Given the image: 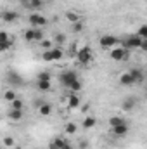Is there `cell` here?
I'll list each match as a JSON object with an SVG mask.
<instances>
[{
	"mask_svg": "<svg viewBox=\"0 0 147 149\" xmlns=\"http://www.w3.org/2000/svg\"><path fill=\"white\" fill-rule=\"evenodd\" d=\"M64 57V52H62V49L61 47H54V49H50V50H43L42 52V61H45V63H50V61H61Z\"/></svg>",
	"mask_w": 147,
	"mask_h": 149,
	"instance_id": "obj_1",
	"label": "cell"
},
{
	"mask_svg": "<svg viewBox=\"0 0 147 149\" xmlns=\"http://www.w3.org/2000/svg\"><path fill=\"white\" fill-rule=\"evenodd\" d=\"M92 57H94V52H92V49L90 47H81L80 50H78V54H76V59H78V63L80 64H88L90 61H92Z\"/></svg>",
	"mask_w": 147,
	"mask_h": 149,
	"instance_id": "obj_2",
	"label": "cell"
},
{
	"mask_svg": "<svg viewBox=\"0 0 147 149\" xmlns=\"http://www.w3.org/2000/svg\"><path fill=\"white\" fill-rule=\"evenodd\" d=\"M142 42H144V40L135 33V35H130V37H126L123 40V47H125L126 50H128V49H140V47H142Z\"/></svg>",
	"mask_w": 147,
	"mask_h": 149,
	"instance_id": "obj_3",
	"label": "cell"
},
{
	"mask_svg": "<svg viewBox=\"0 0 147 149\" xmlns=\"http://www.w3.org/2000/svg\"><path fill=\"white\" fill-rule=\"evenodd\" d=\"M126 49L125 47H112L109 50V57L112 59V61H123V59H126Z\"/></svg>",
	"mask_w": 147,
	"mask_h": 149,
	"instance_id": "obj_4",
	"label": "cell"
},
{
	"mask_svg": "<svg viewBox=\"0 0 147 149\" xmlns=\"http://www.w3.org/2000/svg\"><path fill=\"white\" fill-rule=\"evenodd\" d=\"M28 21H30V24L35 26V28H43V26L47 24V19H45L42 14H30Z\"/></svg>",
	"mask_w": 147,
	"mask_h": 149,
	"instance_id": "obj_5",
	"label": "cell"
},
{
	"mask_svg": "<svg viewBox=\"0 0 147 149\" xmlns=\"http://www.w3.org/2000/svg\"><path fill=\"white\" fill-rule=\"evenodd\" d=\"M59 78H61V83H62L64 87H69L74 80H78V74L74 73V71H62Z\"/></svg>",
	"mask_w": 147,
	"mask_h": 149,
	"instance_id": "obj_6",
	"label": "cell"
},
{
	"mask_svg": "<svg viewBox=\"0 0 147 149\" xmlns=\"http://www.w3.org/2000/svg\"><path fill=\"white\" fill-rule=\"evenodd\" d=\"M99 45H101L102 49H109L111 50V49L116 45V38L112 37V35H109V33H107V35H102V37L99 38Z\"/></svg>",
	"mask_w": 147,
	"mask_h": 149,
	"instance_id": "obj_7",
	"label": "cell"
},
{
	"mask_svg": "<svg viewBox=\"0 0 147 149\" xmlns=\"http://www.w3.org/2000/svg\"><path fill=\"white\" fill-rule=\"evenodd\" d=\"M111 130H112V134H114L116 137H125V135L128 134V123L125 121V123H121V125H118V127H112Z\"/></svg>",
	"mask_w": 147,
	"mask_h": 149,
	"instance_id": "obj_8",
	"label": "cell"
},
{
	"mask_svg": "<svg viewBox=\"0 0 147 149\" xmlns=\"http://www.w3.org/2000/svg\"><path fill=\"white\" fill-rule=\"evenodd\" d=\"M68 142L64 141V139H61V137H55V139H52L50 141V144H49V149H64Z\"/></svg>",
	"mask_w": 147,
	"mask_h": 149,
	"instance_id": "obj_9",
	"label": "cell"
},
{
	"mask_svg": "<svg viewBox=\"0 0 147 149\" xmlns=\"http://www.w3.org/2000/svg\"><path fill=\"white\" fill-rule=\"evenodd\" d=\"M17 17H19V16H17V12H14V10H3V12H2V19H3L5 23H14Z\"/></svg>",
	"mask_w": 147,
	"mask_h": 149,
	"instance_id": "obj_10",
	"label": "cell"
},
{
	"mask_svg": "<svg viewBox=\"0 0 147 149\" xmlns=\"http://www.w3.org/2000/svg\"><path fill=\"white\" fill-rule=\"evenodd\" d=\"M119 83H121V85H126V87H128V85H133V83H135V80H133L132 73L128 71V73H123L121 76H119Z\"/></svg>",
	"mask_w": 147,
	"mask_h": 149,
	"instance_id": "obj_11",
	"label": "cell"
},
{
	"mask_svg": "<svg viewBox=\"0 0 147 149\" xmlns=\"http://www.w3.org/2000/svg\"><path fill=\"white\" fill-rule=\"evenodd\" d=\"M66 19H68L69 23H73V24L80 23V21H83V19H81V16H80L78 12H74V10H68V12H66Z\"/></svg>",
	"mask_w": 147,
	"mask_h": 149,
	"instance_id": "obj_12",
	"label": "cell"
},
{
	"mask_svg": "<svg viewBox=\"0 0 147 149\" xmlns=\"http://www.w3.org/2000/svg\"><path fill=\"white\" fill-rule=\"evenodd\" d=\"M38 113H40V116H50L52 106H50L49 102H42V104L38 106Z\"/></svg>",
	"mask_w": 147,
	"mask_h": 149,
	"instance_id": "obj_13",
	"label": "cell"
},
{
	"mask_svg": "<svg viewBox=\"0 0 147 149\" xmlns=\"http://www.w3.org/2000/svg\"><path fill=\"white\" fill-rule=\"evenodd\" d=\"M97 125V120L94 118V116H85L83 118V128L85 130H90V128H94Z\"/></svg>",
	"mask_w": 147,
	"mask_h": 149,
	"instance_id": "obj_14",
	"label": "cell"
},
{
	"mask_svg": "<svg viewBox=\"0 0 147 149\" xmlns=\"http://www.w3.org/2000/svg\"><path fill=\"white\" fill-rule=\"evenodd\" d=\"M37 87L40 92H49L52 88V83H50V80H38Z\"/></svg>",
	"mask_w": 147,
	"mask_h": 149,
	"instance_id": "obj_15",
	"label": "cell"
},
{
	"mask_svg": "<svg viewBox=\"0 0 147 149\" xmlns=\"http://www.w3.org/2000/svg\"><path fill=\"white\" fill-rule=\"evenodd\" d=\"M80 102H81V101H80V97H78L74 92H71V94L68 95V106H69V108H78Z\"/></svg>",
	"mask_w": 147,
	"mask_h": 149,
	"instance_id": "obj_16",
	"label": "cell"
},
{
	"mask_svg": "<svg viewBox=\"0 0 147 149\" xmlns=\"http://www.w3.org/2000/svg\"><path fill=\"white\" fill-rule=\"evenodd\" d=\"M133 108H135V99H132V97H130V99H125V101H123V104H121V109H123V111H132V109H133Z\"/></svg>",
	"mask_w": 147,
	"mask_h": 149,
	"instance_id": "obj_17",
	"label": "cell"
},
{
	"mask_svg": "<svg viewBox=\"0 0 147 149\" xmlns=\"http://www.w3.org/2000/svg\"><path fill=\"white\" fill-rule=\"evenodd\" d=\"M130 73H132V76H133L135 83H142V81H144V73H142L140 70L133 68V70H130Z\"/></svg>",
	"mask_w": 147,
	"mask_h": 149,
	"instance_id": "obj_18",
	"label": "cell"
},
{
	"mask_svg": "<svg viewBox=\"0 0 147 149\" xmlns=\"http://www.w3.org/2000/svg\"><path fill=\"white\" fill-rule=\"evenodd\" d=\"M3 99H5L7 102H12V101H16V99H17V95H16L14 88H7V90L3 92Z\"/></svg>",
	"mask_w": 147,
	"mask_h": 149,
	"instance_id": "obj_19",
	"label": "cell"
},
{
	"mask_svg": "<svg viewBox=\"0 0 147 149\" xmlns=\"http://www.w3.org/2000/svg\"><path fill=\"white\" fill-rule=\"evenodd\" d=\"M9 118H10L12 121H19V120L23 118V111H21V109H12V108H10V111H9Z\"/></svg>",
	"mask_w": 147,
	"mask_h": 149,
	"instance_id": "obj_20",
	"label": "cell"
},
{
	"mask_svg": "<svg viewBox=\"0 0 147 149\" xmlns=\"http://www.w3.org/2000/svg\"><path fill=\"white\" fill-rule=\"evenodd\" d=\"M9 83H12L14 87L23 85V78H21L19 74H16V73H10V74H9Z\"/></svg>",
	"mask_w": 147,
	"mask_h": 149,
	"instance_id": "obj_21",
	"label": "cell"
},
{
	"mask_svg": "<svg viewBox=\"0 0 147 149\" xmlns=\"http://www.w3.org/2000/svg\"><path fill=\"white\" fill-rule=\"evenodd\" d=\"M121 123H125V120L121 118V116H111L109 118V127H118V125H121Z\"/></svg>",
	"mask_w": 147,
	"mask_h": 149,
	"instance_id": "obj_22",
	"label": "cell"
},
{
	"mask_svg": "<svg viewBox=\"0 0 147 149\" xmlns=\"http://www.w3.org/2000/svg\"><path fill=\"white\" fill-rule=\"evenodd\" d=\"M68 88H69L71 92H74V94H76V92H80V90L83 88V83H81L80 80H74V81L69 85V87H68Z\"/></svg>",
	"mask_w": 147,
	"mask_h": 149,
	"instance_id": "obj_23",
	"label": "cell"
},
{
	"mask_svg": "<svg viewBox=\"0 0 147 149\" xmlns=\"http://www.w3.org/2000/svg\"><path fill=\"white\" fill-rule=\"evenodd\" d=\"M30 9H42L43 7V0H28V5Z\"/></svg>",
	"mask_w": 147,
	"mask_h": 149,
	"instance_id": "obj_24",
	"label": "cell"
},
{
	"mask_svg": "<svg viewBox=\"0 0 147 149\" xmlns=\"http://www.w3.org/2000/svg\"><path fill=\"white\" fill-rule=\"evenodd\" d=\"M76 128H78V127L74 125L73 121H71V123H66V125H64V132H66V134H69V135L76 134Z\"/></svg>",
	"mask_w": 147,
	"mask_h": 149,
	"instance_id": "obj_25",
	"label": "cell"
},
{
	"mask_svg": "<svg viewBox=\"0 0 147 149\" xmlns=\"http://www.w3.org/2000/svg\"><path fill=\"white\" fill-rule=\"evenodd\" d=\"M137 35L142 38V40H147V24L139 26V30H137Z\"/></svg>",
	"mask_w": 147,
	"mask_h": 149,
	"instance_id": "obj_26",
	"label": "cell"
},
{
	"mask_svg": "<svg viewBox=\"0 0 147 149\" xmlns=\"http://www.w3.org/2000/svg\"><path fill=\"white\" fill-rule=\"evenodd\" d=\"M24 38H26L28 42H33V40H35V28L26 30V31H24Z\"/></svg>",
	"mask_w": 147,
	"mask_h": 149,
	"instance_id": "obj_27",
	"label": "cell"
},
{
	"mask_svg": "<svg viewBox=\"0 0 147 149\" xmlns=\"http://www.w3.org/2000/svg\"><path fill=\"white\" fill-rule=\"evenodd\" d=\"M40 47H42L43 50H50V49H54V45H52L50 40H42V42H40Z\"/></svg>",
	"mask_w": 147,
	"mask_h": 149,
	"instance_id": "obj_28",
	"label": "cell"
},
{
	"mask_svg": "<svg viewBox=\"0 0 147 149\" xmlns=\"http://www.w3.org/2000/svg\"><path fill=\"white\" fill-rule=\"evenodd\" d=\"M10 108H12V109H23V101H21V99L12 101V102H10Z\"/></svg>",
	"mask_w": 147,
	"mask_h": 149,
	"instance_id": "obj_29",
	"label": "cell"
},
{
	"mask_svg": "<svg viewBox=\"0 0 147 149\" xmlns=\"http://www.w3.org/2000/svg\"><path fill=\"white\" fill-rule=\"evenodd\" d=\"M42 40H45L42 28H35V42H42Z\"/></svg>",
	"mask_w": 147,
	"mask_h": 149,
	"instance_id": "obj_30",
	"label": "cell"
},
{
	"mask_svg": "<svg viewBox=\"0 0 147 149\" xmlns=\"http://www.w3.org/2000/svg\"><path fill=\"white\" fill-rule=\"evenodd\" d=\"M10 45H12V42H10V40H7V42H0V50H2V52H5V50H9V49H10Z\"/></svg>",
	"mask_w": 147,
	"mask_h": 149,
	"instance_id": "obj_31",
	"label": "cell"
},
{
	"mask_svg": "<svg viewBox=\"0 0 147 149\" xmlns=\"http://www.w3.org/2000/svg\"><path fill=\"white\" fill-rule=\"evenodd\" d=\"M2 142H3L5 148H12V146H14V139H12V137H3Z\"/></svg>",
	"mask_w": 147,
	"mask_h": 149,
	"instance_id": "obj_32",
	"label": "cell"
},
{
	"mask_svg": "<svg viewBox=\"0 0 147 149\" xmlns=\"http://www.w3.org/2000/svg\"><path fill=\"white\" fill-rule=\"evenodd\" d=\"M64 40H66V37L62 33H57L55 35V43H64Z\"/></svg>",
	"mask_w": 147,
	"mask_h": 149,
	"instance_id": "obj_33",
	"label": "cell"
},
{
	"mask_svg": "<svg viewBox=\"0 0 147 149\" xmlns=\"http://www.w3.org/2000/svg\"><path fill=\"white\" fill-rule=\"evenodd\" d=\"M38 80H50V73H47V71L40 73L38 74Z\"/></svg>",
	"mask_w": 147,
	"mask_h": 149,
	"instance_id": "obj_34",
	"label": "cell"
},
{
	"mask_svg": "<svg viewBox=\"0 0 147 149\" xmlns=\"http://www.w3.org/2000/svg\"><path fill=\"white\" fill-rule=\"evenodd\" d=\"M7 40H9L7 31H0V42H7Z\"/></svg>",
	"mask_w": 147,
	"mask_h": 149,
	"instance_id": "obj_35",
	"label": "cell"
},
{
	"mask_svg": "<svg viewBox=\"0 0 147 149\" xmlns=\"http://www.w3.org/2000/svg\"><path fill=\"white\" fill-rule=\"evenodd\" d=\"M81 30H83V21H80V23L74 24V31H81Z\"/></svg>",
	"mask_w": 147,
	"mask_h": 149,
	"instance_id": "obj_36",
	"label": "cell"
},
{
	"mask_svg": "<svg viewBox=\"0 0 147 149\" xmlns=\"http://www.w3.org/2000/svg\"><path fill=\"white\" fill-rule=\"evenodd\" d=\"M140 49H142V50H146V52H147V40H144V42H142V47H140Z\"/></svg>",
	"mask_w": 147,
	"mask_h": 149,
	"instance_id": "obj_37",
	"label": "cell"
},
{
	"mask_svg": "<svg viewBox=\"0 0 147 149\" xmlns=\"http://www.w3.org/2000/svg\"><path fill=\"white\" fill-rule=\"evenodd\" d=\"M64 149H74V148H73V146H71V144H69V142H68V144L64 146Z\"/></svg>",
	"mask_w": 147,
	"mask_h": 149,
	"instance_id": "obj_38",
	"label": "cell"
},
{
	"mask_svg": "<svg viewBox=\"0 0 147 149\" xmlns=\"http://www.w3.org/2000/svg\"><path fill=\"white\" fill-rule=\"evenodd\" d=\"M146 97H147V94H146Z\"/></svg>",
	"mask_w": 147,
	"mask_h": 149,
	"instance_id": "obj_39",
	"label": "cell"
}]
</instances>
